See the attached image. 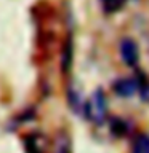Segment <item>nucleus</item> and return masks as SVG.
<instances>
[{"mask_svg":"<svg viewBox=\"0 0 149 153\" xmlns=\"http://www.w3.org/2000/svg\"><path fill=\"white\" fill-rule=\"evenodd\" d=\"M84 112L87 115V118L90 121H93L95 124H103L106 120V113H108V100L106 96L101 89H96L93 96H91L90 102L85 104Z\"/></svg>","mask_w":149,"mask_h":153,"instance_id":"f257e3e1","label":"nucleus"},{"mask_svg":"<svg viewBox=\"0 0 149 153\" xmlns=\"http://www.w3.org/2000/svg\"><path fill=\"white\" fill-rule=\"evenodd\" d=\"M120 57L128 67H136L139 62V50L136 42L132 38H123L120 42Z\"/></svg>","mask_w":149,"mask_h":153,"instance_id":"f03ea898","label":"nucleus"},{"mask_svg":"<svg viewBox=\"0 0 149 153\" xmlns=\"http://www.w3.org/2000/svg\"><path fill=\"white\" fill-rule=\"evenodd\" d=\"M139 83L136 78H120L114 83V91L120 97H132L138 93Z\"/></svg>","mask_w":149,"mask_h":153,"instance_id":"7ed1b4c3","label":"nucleus"},{"mask_svg":"<svg viewBox=\"0 0 149 153\" xmlns=\"http://www.w3.org/2000/svg\"><path fill=\"white\" fill-rule=\"evenodd\" d=\"M67 102H69V107L74 110L75 113H80L82 110L85 108V104L82 102V96L79 93V89L74 88V86H69V88H67Z\"/></svg>","mask_w":149,"mask_h":153,"instance_id":"20e7f679","label":"nucleus"},{"mask_svg":"<svg viewBox=\"0 0 149 153\" xmlns=\"http://www.w3.org/2000/svg\"><path fill=\"white\" fill-rule=\"evenodd\" d=\"M132 153H149V134H138L133 139Z\"/></svg>","mask_w":149,"mask_h":153,"instance_id":"39448f33","label":"nucleus"},{"mask_svg":"<svg viewBox=\"0 0 149 153\" xmlns=\"http://www.w3.org/2000/svg\"><path fill=\"white\" fill-rule=\"evenodd\" d=\"M71 65H72V40L71 37L66 40L64 43V48H62V54H61V67H62V72L67 74L71 70Z\"/></svg>","mask_w":149,"mask_h":153,"instance_id":"423d86ee","label":"nucleus"},{"mask_svg":"<svg viewBox=\"0 0 149 153\" xmlns=\"http://www.w3.org/2000/svg\"><path fill=\"white\" fill-rule=\"evenodd\" d=\"M24 148H26V153H43L37 134H29L24 137Z\"/></svg>","mask_w":149,"mask_h":153,"instance_id":"0eeeda50","label":"nucleus"},{"mask_svg":"<svg viewBox=\"0 0 149 153\" xmlns=\"http://www.w3.org/2000/svg\"><path fill=\"white\" fill-rule=\"evenodd\" d=\"M101 3H103V10H104V13L112 14V13L119 11V10L123 7L125 0H101Z\"/></svg>","mask_w":149,"mask_h":153,"instance_id":"6e6552de","label":"nucleus"},{"mask_svg":"<svg viewBox=\"0 0 149 153\" xmlns=\"http://www.w3.org/2000/svg\"><path fill=\"white\" fill-rule=\"evenodd\" d=\"M56 153H71L69 137H67L64 132H61L56 139Z\"/></svg>","mask_w":149,"mask_h":153,"instance_id":"1a4fd4ad","label":"nucleus"},{"mask_svg":"<svg viewBox=\"0 0 149 153\" xmlns=\"http://www.w3.org/2000/svg\"><path fill=\"white\" fill-rule=\"evenodd\" d=\"M111 129H112V132L115 136H123L125 132H127V124H125L122 120H112V123H111Z\"/></svg>","mask_w":149,"mask_h":153,"instance_id":"9d476101","label":"nucleus"}]
</instances>
